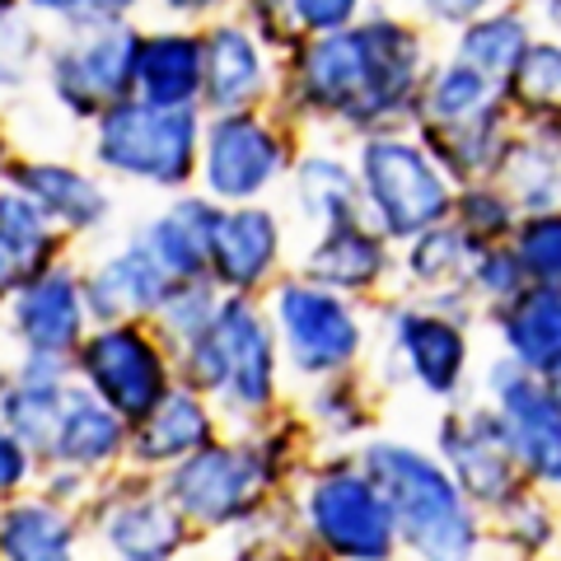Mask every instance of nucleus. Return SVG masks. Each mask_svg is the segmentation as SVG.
I'll list each match as a JSON object with an SVG mask.
<instances>
[{"label":"nucleus","mask_w":561,"mask_h":561,"mask_svg":"<svg viewBox=\"0 0 561 561\" xmlns=\"http://www.w3.org/2000/svg\"><path fill=\"white\" fill-rule=\"evenodd\" d=\"M431 70L426 28L408 14L370 10L328 38H305L280 66V122L337 127L351 140L412 127L421 80Z\"/></svg>","instance_id":"f257e3e1"},{"label":"nucleus","mask_w":561,"mask_h":561,"mask_svg":"<svg viewBox=\"0 0 561 561\" xmlns=\"http://www.w3.org/2000/svg\"><path fill=\"white\" fill-rule=\"evenodd\" d=\"M313 454L319 449L286 408L267 426L220 431L202 454L169 468L160 482L192 524V534L202 538V548H210L257 511H267L272 501L290 496L295 478L313 463Z\"/></svg>","instance_id":"f03ea898"},{"label":"nucleus","mask_w":561,"mask_h":561,"mask_svg":"<svg viewBox=\"0 0 561 561\" xmlns=\"http://www.w3.org/2000/svg\"><path fill=\"white\" fill-rule=\"evenodd\" d=\"M356 459L389 501L402 561H491L486 515L459 491L431 445L379 431Z\"/></svg>","instance_id":"7ed1b4c3"},{"label":"nucleus","mask_w":561,"mask_h":561,"mask_svg":"<svg viewBox=\"0 0 561 561\" xmlns=\"http://www.w3.org/2000/svg\"><path fill=\"white\" fill-rule=\"evenodd\" d=\"M179 383L202 393L220 412L225 431L267 426L290 408L286 398V365L262 300H239L225 295L220 313L197 342L173 351Z\"/></svg>","instance_id":"20e7f679"},{"label":"nucleus","mask_w":561,"mask_h":561,"mask_svg":"<svg viewBox=\"0 0 561 561\" xmlns=\"http://www.w3.org/2000/svg\"><path fill=\"white\" fill-rule=\"evenodd\" d=\"M375 346L365 375L379 393L412 389L435 408H459L478 398V313L468 305H435V300H379L375 305Z\"/></svg>","instance_id":"39448f33"},{"label":"nucleus","mask_w":561,"mask_h":561,"mask_svg":"<svg viewBox=\"0 0 561 561\" xmlns=\"http://www.w3.org/2000/svg\"><path fill=\"white\" fill-rule=\"evenodd\" d=\"M412 131L435 154V164L449 173V183L468 187L496 179L505 140L515 131V113L501 84L482 80L463 61L440 57L421 80Z\"/></svg>","instance_id":"423d86ee"},{"label":"nucleus","mask_w":561,"mask_h":561,"mask_svg":"<svg viewBox=\"0 0 561 561\" xmlns=\"http://www.w3.org/2000/svg\"><path fill=\"white\" fill-rule=\"evenodd\" d=\"M290 505L323 561H402L389 501L356 454H313Z\"/></svg>","instance_id":"0eeeda50"},{"label":"nucleus","mask_w":561,"mask_h":561,"mask_svg":"<svg viewBox=\"0 0 561 561\" xmlns=\"http://www.w3.org/2000/svg\"><path fill=\"white\" fill-rule=\"evenodd\" d=\"M262 309L272 319L286 379H295L300 389L332 375L365 370V360H370L375 323L365 305L346 300V295H332L290 272L262 295Z\"/></svg>","instance_id":"6e6552de"},{"label":"nucleus","mask_w":561,"mask_h":561,"mask_svg":"<svg viewBox=\"0 0 561 561\" xmlns=\"http://www.w3.org/2000/svg\"><path fill=\"white\" fill-rule=\"evenodd\" d=\"M90 127H94L90 136L94 169L108 173V179L173 192V197L197 183L206 113L154 108L146 99H122L103 117H94Z\"/></svg>","instance_id":"1a4fd4ad"},{"label":"nucleus","mask_w":561,"mask_h":561,"mask_svg":"<svg viewBox=\"0 0 561 561\" xmlns=\"http://www.w3.org/2000/svg\"><path fill=\"white\" fill-rule=\"evenodd\" d=\"M351 164H356L365 220L389 243H408L454 216L459 187L449 183V173L435 164V154L421 146L412 127L356 140Z\"/></svg>","instance_id":"9d476101"},{"label":"nucleus","mask_w":561,"mask_h":561,"mask_svg":"<svg viewBox=\"0 0 561 561\" xmlns=\"http://www.w3.org/2000/svg\"><path fill=\"white\" fill-rule=\"evenodd\" d=\"M80 515L94 561H183L206 552L164 482L136 468L103 478Z\"/></svg>","instance_id":"9b49d317"},{"label":"nucleus","mask_w":561,"mask_h":561,"mask_svg":"<svg viewBox=\"0 0 561 561\" xmlns=\"http://www.w3.org/2000/svg\"><path fill=\"white\" fill-rule=\"evenodd\" d=\"M140 24L131 20H80L57 28L43 47V80L57 108L76 122H94L113 103L131 99Z\"/></svg>","instance_id":"f8f14e48"},{"label":"nucleus","mask_w":561,"mask_h":561,"mask_svg":"<svg viewBox=\"0 0 561 561\" xmlns=\"http://www.w3.org/2000/svg\"><path fill=\"white\" fill-rule=\"evenodd\" d=\"M295 154L300 150L290 140V122H276L267 113L206 117L197 187L216 206H253L286 183Z\"/></svg>","instance_id":"ddd939ff"},{"label":"nucleus","mask_w":561,"mask_h":561,"mask_svg":"<svg viewBox=\"0 0 561 561\" xmlns=\"http://www.w3.org/2000/svg\"><path fill=\"white\" fill-rule=\"evenodd\" d=\"M80 389H90L103 408H113L122 421H140L160 402L179 370H173V351L150 323H99L70 360Z\"/></svg>","instance_id":"4468645a"},{"label":"nucleus","mask_w":561,"mask_h":561,"mask_svg":"<svg viewBox=\"0 0 561 561\" xmlns=\"http://www.w3.org/2000/svg\"><path fill=\"white\" fill-rule=\"evenodd\" d=\"M478 398L496 412L524 482L561 501V393L505 356H491L478 370Z\"/></svg>","instance_id":"2eb2a0df"},{"label":"nucleus","mask_w":561,"mask_h":561,"mask_svg":"<svg viewBox=\"0 0 561 561\" xmlns=\"http://www.w3.org/2000/svg\"><path fill=\"white\" fill-rule=\"evenodd\" d=\"M0 328L14 346V360H38V365H61L70 370L76 351L90 337V305H84V276L70 257L47 267L38 280L14 295L0 309Z\"/></svg>","instance_id":"dca6fc26"},{"label":"nucleus","mask_w":561,"mask_h":561,"mask_svg":"<svg viewBox=\"0 0 561 561\" xmlns=\"http://www.w3.org/2000/svg\"><path fill=\"white\" fill-rule=\"evenodd\" d=\"M431 454L445 463V472L459 482V491L482 515H491L496 505L511 501L515 491L529 486L496 412H491L482 398H468L459 408L440 412V421H435V431H431Z\"/></svg>","instance_id":"f3484780"},{"label":"nucleus","mask_w":561,"mask_h":561,"mask_svg":"<svg viewBox=\"0 0 561 561\" xmlns=\"http://www.w3.org/2000/svg\"><path fill=\"white\" fill-rule=\"evenodd\" d=\"M286 276V220L272 206H220L210 239V280L220 295L262 300Z\"/></svg>","instance_id":"a211bd4d"},{"label":"nucleus","mask_w":561,"mask_h":561,"mask_svg":"<svg viewBox=\"0 0 561 561\" xmlns=\"http://www.w3.org/2000/svg\"><path fill=\"white\" fill-rule=\"evenodd\" d=\"M295 276L313 280V286H323L332 295H346L356 305H370V300L379 305L383 290L398 280V253L370 220H351L313 234L305 243Z\"/></svg>","instance_id":"6ab92c4d"},{"label":"nucleus","mask_w":561,"mask_h":561,"mask_svg":"<svg viewBox=\"0 0 561 561\" xmlns=\"http://www.w3.org/2000/svg\"><path fill=\"white\" fill-rule=\"evenodd\" d=\"M202 47H206L202 113L210 117L267 113V103H276V57L239 20L202 24Z\"/></svg>","instance_id":"aec40b11"},{"label":"nucleus","mask_w":561,"mask_h":561,"mask_svg":"<svg viewBox=\"0 0 561 561\" xmlns=\"http://www.w3.org/2000/svg\"><path fill=\"white\" fill-rule=\"evenodd\" d=\"M0 183L38 206L57 225L61 239L99 234L113 220L108 183L70 160H24V154H10V164H0Z\"/></svg>","instance_id":"412c9836"},{"label":"nucleus","mask_w":561,"mask_h":561,"mask_svg":"<svg viewBox=\"0 0 561 561\" xmlns=\"http://www.w3.org/2000/svg\"><path fill=\"white\" fill-rule=\"evenodd\" d=\"M80 276H84V305H90L94 328L99 323H150L173 286L136 234L122 239L117 249L99 253L90 267H80Z\"/></svg>","instance_id":"4be33fe9"},{"label":"nucleus","mask_w":561,"mask_h":561,"mask_svg":"<svg viewBox=\"0 0 561 561\" xmlns=\"http://www.w3.org/2000/svg\"><path fill=\"white\" fill-rule=\"evenodd\" d=\"M220 431H225L220 412L210 408L202 393L173 383L146 416L131 421L127 468L150 472V478H164L169 468H179L183 459H192V454H202Z\"/></svg>","instance_id":"5701e85b"},{"label":"nucleus","mask_w":561,"mask_h":561,"mask_svg":"<svg viewBox=\"0 0 561 561\" xmlns=\"http://www.w3.org/2000/svg\"><path fill=\"white\" fill-rule=\"evenodd\" d=\"M379 389L365 370L332 375L319 383H305L290 402V416L305 426L319 454H356L370 435H379Z\"/></svg>","instance_id":"b1692460"},{"label":"nucleus","mask_w":561,"mask_h":561,"mask_svg":"<svg viewBox=\"0 0 561 561\" xmlns=\"http://www.w3.org/2000/svg\"><path fill=\"white\" fill-rule=\"evenodd\" d=\"M202 84H206L202 28L169 24V20L154 28H140L131 99H146L154 108H197L202 113Z\"/></svg>","instance_id":"393cba45"},{"label":"nucleus","mask_w":561,"mask_h":561,"mask_svg":"<svg viewBox=\"0 0 561 561\" xmlns=\"http://www.w3.org/2000/svg\"><path fill=\"white\" fill-rule=\"evenodd\" d=\"M127 445H131V421H122L113 408H103L90 389L76 383L66 398L61 426L43 454V468H70L90 482H103L127 468Z\"/></svg>","instance_id":"a878e982"},{"label":"nucleus","mask_w":561,"mask_h":561,"mask_svg":"<svg viewBox=\"0 0 561 561\" xmlns=\"http://www.w3.org/2000/svg\"><path fill=\"white\" fill-rule=\"evenodd\" d=\"M496 356H505L515 370L534 379H561V290L529 286L505 309L486 313Z\"/></svg>","instance_id":"bb28decb"},{"label":"nucleus","mask_w":561,"mask_h":561,"mask_svg":"<svg viewBox=\"0 0 561 561\" xmlns=\"http://www.w3.org/2000/svg\"><path fill=\"white\" fill-rule=\"evenodd\" d=\"M496 183L519 216L561 210V117H515Z\"/></svg>","instance_id":"cd10ccee"},{"label":"nucleus","mask_w":561,"mask_h":561,"mask_svg":"<svg viewBox=\"0 0 561 561\" xmlns=\"http://www.w3.org/2000/svg\"><path fill=\"white\" fill-rule=\"evenodd\" d=\"M0 561H94L84 515L28 491L0 505Z\"/></svg>","instance_id":"c85d7f7f"},{"label":"nucleus","mask_w":561,"mask_h":561,"mask_svg":"<svg viewBox=\"0 0 561 561\" xmlns=\"http://www.w3.org/2000/svg\"><path fill=\"white\" fill-rule=\"evenodd\" d=\"M70 389H76V375L61 370V365H38V360L0 365V421L38 454V463L61 426Z\"/></svg>","instance_id":"c756f323"},{"label":"nucleus","mask_w":561,"mask_h":561,"mask_svg":"<svg viewBox=\"0 0 561 561\" xmlns=\"http://www.w3.org/2000/svg\"><path fill=\"white\" fill-rule=\"evenodd\" d=\"M220 206L202 192H179L169 206L140 225V243L164 267L169 280H210V239H216Z\"/></svg>","instance_id":"7c9ffc66"},{"label":"nucleus","mask_w":561,"mask_h":561,"mask_svg":"<svg viewBox=\"0 0 561 561\" xmlns=\"http://www.w3.org/2000/svg\"><path fill=\"white\" fill-rule=\"evenodd\" d=\"M286 187H290L295 216H300L313 234L332 230V225L365 220L356 164H351L346 154L328 150V146L295 154V164H290V173H286Z\"/></svg>","instance_id":"2f4dec72"},{"label":"nucleus","mask_w":561,"mask_h":561,"mask_svg":"<svg viewBox=\"0 0 561 561\" xmlns=\"http://www.w3.org/2000/svg\"><path fill=\"white\" fill-rule=\"evenodd\" d=\"M482 243H472L459 225L445 220V225H431L421 230L416 239L402 243L398 253V276L408 286L412 300H435V305H468L463 295V280L472 267V253ZM472 309V305H468Z\"/></svg>","instance_id":"473e14b6"},{"label":"nucleus","mask_w":561,"mask_h":561,"mask_svg":"<svg viewBox=\"0 0 561 561\" xmlns=\"http://www.w3.org/2000/svg\"><path fill=\"white\" fill-rule=\"evenodd\" d=\"M66 243L38 206L20 192L0 187V309L20 295L28 280H38L47 267L66 257Z\"/></svg>","instance_id":"72a5a7b5"},{"label":"nucleus","mask_w":561,"mask_h":561,"mask_svg":"<svg viewBox=\"0 0 561 561\" xmlns=\"http://www.w3.org/2000/svg\"><path fill=\"white\" fill-rule=\"evenodd\" d=\"M486 538L501 561H561V501L524 486L486 515Z\"/></svg>","instance_id":"f704fd0d"},{"label":"nucleus","mask_w":561,"mask_h":561,"mask_svg":"<svg viewBox=\"0 0 561 561\" xmlns=\"http://www.w3.org/2000/svg\"><path fill=\"white\" fill-rule=\"evenodd\" d=\"M534 38L538 33L529 24V14L519 5H501V10H486L478 20H468L463 28H454L449 57L505 90V80L515 76V66L524 61V51L534 47Z\"/></svg>","instance_id":"c9c22d12"},{"label":"nucleus","mask_w":561,"mask_h":561,"mask_svg":"<svg viewBox=\"0 0 561 561\" xmlns=\"http://www.w3.org/2000/svg\"><path fill=\"white\" fill-rule=\"evenodd\" d=\"M210 552H216V561H323V552L309 542L300 515H295L290 496L272 501L267 511H257L234 534L210 542Z\"/></svg>","instance_id":"e433bc0d"},{"label":"nucleus","mask_w":561,"mask_h":561,"mask_svg":"<svg viewBox=\"0 0 561 561\" xmlns=\"http://www.w3.org/2000/svg\"><path fill=\"white\" fill-rule=\"evenodd\" d=\"M505 103L515 117H561V38H534L505 80Z\"/></svg>","instance_id":"4c0bfd02"},{"label":"nucleus","mask_w":561,"mask_h":561,"mask_svg":"<svg viewBox=\"0 0 561 561\" xmlns=\"http://www.w3.org/2000/svg\"><path fill=\"white\" fill-rule=\"evenodd\" d=\"M220 300L225 295L216 290V280H173L169 295H164V305L154 309V319L150 328L164 337L169 351H179L187 342H197L202 332L210 328V319L220 313Z\"/></svg>","instance_id":"58836bf2"},{"label":"nucleus","mask_w":561,"mask_h":561,"mask_svg":"<svg viewBox=\"0 0 561 561\" xmlns=\"http://www.w3.org/2000/svg\"><path fill=\"white\" fill-rule=\"evenodd\" d=\"M524 290H529V276H524V267H519V257H515L511 243H482V249L472 253L463 295H468V305H472L478 319L505 309Z\"/></svg>","instance_id":"ea45409f"},{"label":"nucleus","mask_w":561,"mask_h":561,"mask_svg":"<svg viewBox=\"0 0 561 561\" xmlns=\"http://www.w3.org/2000/svg\"><path fill=\"white\" fill-rule=\"evenodd\" d=\"M472 243H511L519 230V206L505 197L496 179L486 183H468L454 197V216H449Z\"/></svg>","instance_id":"a19ab883"},{"label":"nucleus","mask_w":561,"mask_h":561,"mask_svg":"<svg viewBox=\"0 0 561 561\" xmlns=\"http://www.w3.org/2000/svg\"><path fill=\"white\" fill-rule=\"evenodd\" d=\"M529 286H557L561 290V210L542 216H519V230L511 239Z\"/></svg>","instance_id":"79ce46f5"},{"label":"nucleus","mask_w":561,"mask_h":561,"mask_svg":"<svg viewBox=\"0 0 561 561\" xmlns=\"http://www.w3.org/2000/svg\"><path fill=\"white\" fill-rule=\"evenodd\" d=\"M239 24L280 61L295 57V47L305 43V33H300V24H295V14H290V0H243V20Z\"/></svg>","instance_id":"37998d69"},{"label":"nucleus","mask_w":561,"mask_h":561,"mask_svg":"<svg viewBox=\"0 0 561 561\" xmlns=\"http://www.w3.org/2000/svg\"><path fill=\"white\" fill-rule=\"evenodd\" d=\"M47 38L33 20H14L10 28H0V94H14L28 80V66L43 61Z\"/></svg>","instance_id":"c03bdc74"},{"label":"nucleus","mask_w":561,"mask_h":561,"mask_svg":"<svg viewBox=\"0 0 561 561\" xmlns=\"http://www.w3.org/2000/svg\"><path fill=\"white\" fill-rule=\"evenodd\" d=\"M43 478V463L20 435H14L5 421H0V505L5 501H20L28 491H38Z\"/></svg>","instance_id":"a18cd8bd"},{"label":"nucleus","mask_w":561,"mask_h":561,"mask_svg":"<svg viewBox=\"0 0 561 561\" xmlns=\"http://www.w3.org/2000/svg\"><path fill=\"white\" fill-rule=\"evenodd\" d=\"M290 14L305 38H328V33H346L370 14V0H290Z\"/></svg>","instance_id":"49530a36"},{"label":"nucleus","mask_w":561,"mask_h":561,"mask_svg":"<svg viewBox=\"0 0 561 561\" xmlns=\"http://www.w3.org/2000/svg\"><path fill=\"white\" fill-rule=\"evenodd\" d=\"M416 10V20H426L431 28H463L468 20H478L486 10H501V5H515V0H408Z\"/></svg>","instance_id":"de8ad7c7"},{"label":"nucleus","mask_w":561,"mask_h":561,"mask_svg":"<svg viewBox=\"0 0 561 561\" xmlns=\"http://www.w3.org/2000/svg\"><path fill=\"white\" fill-rule=\"evenodd\" d=\"M94 486H99V482L80 478V472H70V468H43L38 496L66 505V511H84V505H90V496H94Z\"/></svg>","instance_id":"09e8293b"},{"label":"nucleus","mask_w":561,"mask_h":561,"mask_svg":"<svg viewBox=\"0 0 561 561\" xmlns=\"http://www.w3.org/2000/svg\"><path fill=\"white\" fill-rule=\"evenodd\" d=\"M24 14H38V20L66 28V24L90 20V0H24Z\"/></svg>","instance_id":"8fccbe9b"},{"label":"nucleus","mask_w":561,"mask_h":561,"mask_svg":"<svg viewBox=\"0 0 561 561\" xmlns=\"http://www.w3.org/2000/svg\"><path fill=\"white\" fill-rule=\"evenodd\" d=\"M164 14H169V24H206V20H216V14L230 5V0H154Z\"/></svg>","instance_id":"3c124183"},{"label":"nucleus","mask_w":561,"mask_h":561,"mask_svg":"<svg viewBox=\"0 0 561 561\" xmlns=\"http://www.w3.org/2000/svg\"><path fill=\"white\" fill-rule=\"evenodd\" d=\"M519 10L529 14L534 33L542 28V38H561V0H524Z\"/></svg>","instance_id":"603ef678"},{"label":"nucleus","mask_w":561,"mask_h":561,"mask_svg":"<svg viewBox=\"0 0 561 561\" xmlns=\"http://www.w3.org/2000/svg\"><path fill=\"white\" fill-rule=\"evenodd\" d=\"M146 5V0H90V20H131V14Z\"/></svg>","instance_id":"864d4df0"},{"label":"nucleus","mask_w":561,"mask_h":561,"mask_svg":"<svg viewBox=\"0 0 561 561\" xmlns=\"http://www.w3.org/2000/svg\"><path fill=\"white\" fill-rule=\"evenodd\" d=\"M14 20H24V0H0V28H10Z\"/></svg>","instance_id":"5fc2aeb1"},{"label":"nucleus","mask_w":561,"mask_h":561,"mask_svg":"<svg viewBox=\"0 0 561 561\" xmlns=\"http://www.w3.org/2000/svg\"><path fill=\"white\" fill-rule=\"evenodd\" d=\"M183 561H206V552H197V557H183Z\"/></svg>","instance_id":"6e6d98bb"},{"label":"nucleus","mask_w":561,"mask_h":561,"mask_svg":"<svg viewBox=\"0 0 561 561\" xmlns=\"http://www.w3.org/2000/svg\"><path fill=\"white\" fill-rule=\"evenodd\" d=\"M552 389H557V393H561V379H552Z\"/></svg>","instance_id":"4d7b16f0"}]
</instances>
